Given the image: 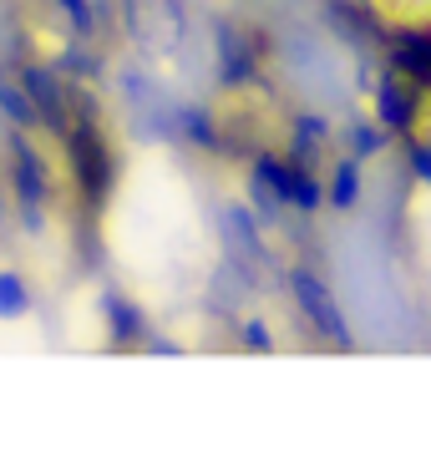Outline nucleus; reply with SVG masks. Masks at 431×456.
Returning a JSON list of instances; mask_svg holds the SVG:
<instances>
[{
    "label": "nucleus",
    "mask_w": 431,
    "mask_h": 456,
    "mask_svg": "<svg viewBox=\"0 0 431 456\" xmlns=\"http://www.w3.org/2000/svg\"><path fill=\"white\" fill-rule=\"evenodd\" d=\"M133 36L137 51L148 56V66L167 82H183V77H199L208 66V41L193 26L188 11H178L173 0H142L133 5Z\"/></svg>",
    "instance_id": "1"
},
{
    "label": "nucleus",
    "mask_w": 431,
    "mask_h": 456,
    "mask_svg": "<svg viewBox=\"0 0 431 456\" xmlns=\"http://www.w3.org/2000/svg\"><path fill=\"white\" fill-rule=\"evenodd\" d=\"M20 305H26V294H20V284H11V279H0V314H16Z\"/></svg>",
    "instance_id": "2"
}]
</instances>
